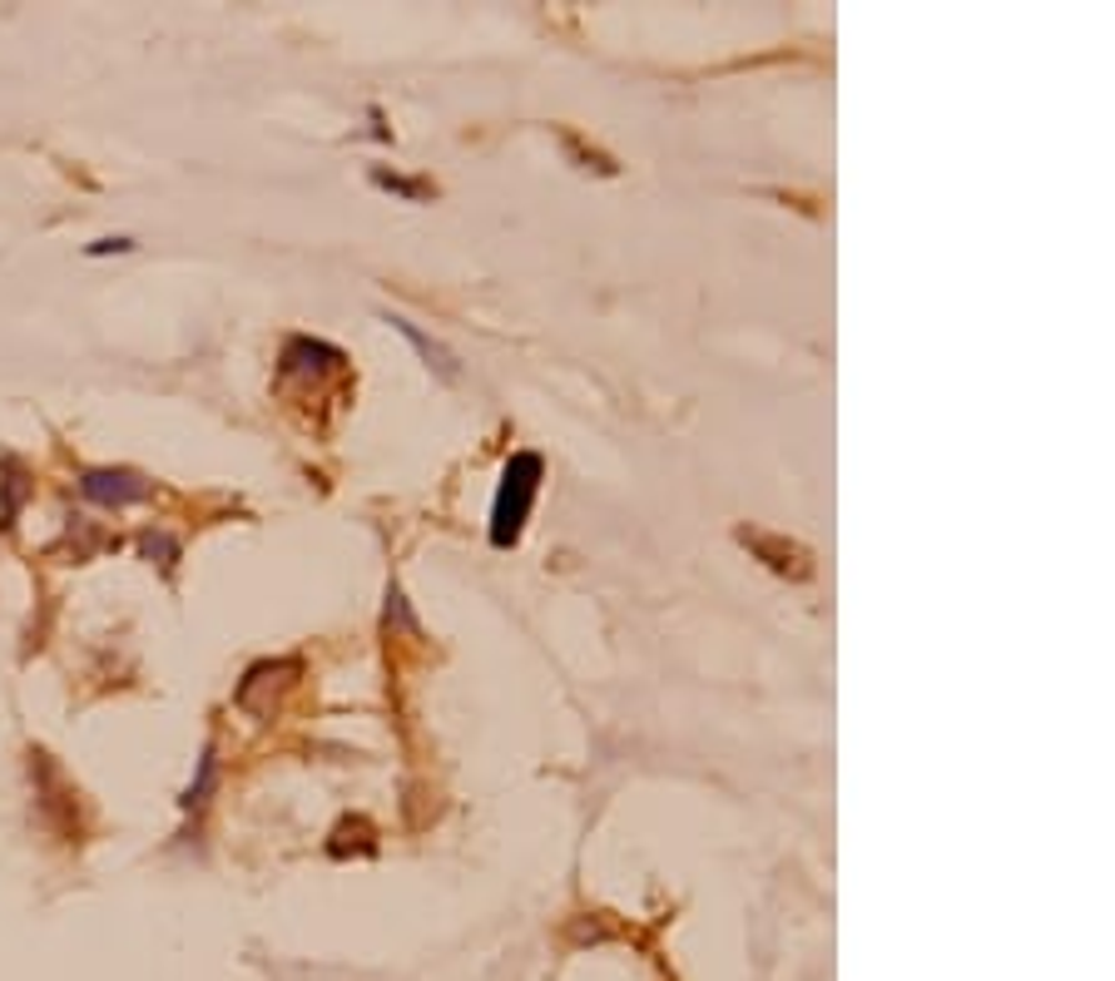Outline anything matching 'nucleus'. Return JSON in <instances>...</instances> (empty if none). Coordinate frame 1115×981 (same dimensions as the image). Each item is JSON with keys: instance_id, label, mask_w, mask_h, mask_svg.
I'll use <instances>...</instances> for the list:
<instances>
[{"instance_id": "nucleus-1", "label": "nucleus", "mask_w": 1115, "mask_h": 981, "mask_svg": "<svg viewBox=\"0 0 1115 981\" xmlns=\"http://www.w3.org/2000/svg\"><path fill=\"white\" fill-rule=\"evenodd\" d=\"M540 482H546V462H540L536 452H516L511 462H506L501 486H496V500H491V546L496 550H511L520 540Z\"/></svg>"}, {"instance_id": "nucleus-2", "label": "nucleus", "mask_w": 1115, "mask_h": 981, "mask_svg": "<svg viewBox=\"0 0 1115 981\" xmlns=\"http://www.w3.org/2000/svg\"><path fill=\"white\" fill-rule=\"evenodd\" d=\"M80 490L90 500H100V506H134V500L149 496V482L134 472H84Z\"/></svg>"}, {"instance_id": "nucleus-3", "label": "nucleus", "mask_w": 1115, "mask_h": 981, "mask_svg": "<svg viewBox=\"0 0 1115 981\" xmlns=\"http://www.w3.org/2000/svg\"><path fill=\"white\" fill-rule=\"evenodd\" d=\"M343 367V352L327 347V343H313V337H293L288 347H283V377H293V372H337Z\"/></svg>"}, {"instance_id": "nucleus-4", "label": "nucleus", "mask_w": 1115, "mask_h": 981, "mask_svg": "<svg viewBox=\"0 0 1115 981\" xmlns=\"http://www.w3.org/2000/svg\"><path fill=\"white\" fill-rule=\"evenodd\" d=\"M739 540L743 546H753L763 556V565L769 570H779V575H793V580H803L809 575V556H803L799 546H783V540H773V536H759V530H739Z\"/></svg>"}, {"instance_id": "nucleus-5", "label": "nucleus", "mask_w": 1115, "mask_h": 981, "mask_svg": "<svg viewBox=\"0 0 1115 981\" xmlns=\"http://www.w3.org/2000/svg\"><path fill=\"white\" fill-rule=\"evenodd\" d=\"M387 327H392V333H402V337H407V343H412V347H417V352H422V362H427V367H432V372H442V377H446V382H452V377H456V362H452V352H446V347H437V343H432V337H427V333H422V327H412V323H407V317H387Z\"/></svg>"}, {"instance_id": "nucleus-6", "label": "nucleus", "mask_w": 1115, "mask_h": 981, "mask_svg": "<svg viewBox=\"0 0 1115 981\" xmlns=\"http://www.w3.org/2000/svg\"><path fill=\"white\" fill-rule=\"evenodd\" d=\"M372 184H377L382 194L412 199V204H422V199L432 194V184H422V179H402V174H392V169H372Z\"/></svg>"}, {"instance_id": "nucleus-7", "label": "nucleus", "mask_w": 1115, "mask_h": 981, "mask_svg": "<svg viewBox=\"0 0 1115 981\" xmlns=\"http://www.w3.org/2000/svg\"><path fill=\"white\" fill-rule=\"evenodd\" d=\"M140 546H144V556H159V565H174V556H179L174 540H169V536H154V530H149Z\"/></svg>"}, {"instance_id": "nucleus-8", "label": "nucleus", "mask_w": 1115, "mask_h": 981, "mask_svg": "<svg viewBox=\"0 0 1115 981\" xmlns=\"http://www.w3.org/2000/svg\"><path fill=\"white\" fill-rule=\"evenodd\" d=\"M134 243L130 239H100V243H90V259H104V253H130Z\"/></svg>"}]
</instances>
